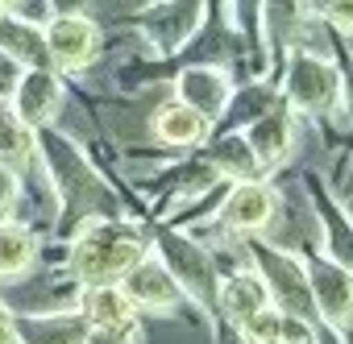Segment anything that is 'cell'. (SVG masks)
<instances>
[{"instance_id":"6da1fadb","label":"cell","mask_w":353,"mask_h":344,"mask_svg":"<svg viewBox=\"0 0 353 344\" xmlns=\"http://www.w3.org/2000/svg\"><path fill=\"white\" fill-rule=\"evenodd\" d=\"M34 158H42V170H46V187L54 195V208L59 212V228L63 237L88 220V216H121V200H117V187H108L96 166L83 158L79 141L67 137L63 129L46 125V129H34Z\"/></svg>"},{"instance_id":"7a4b0ae2","label":"cell","mask_w":353,"mask_h":344,"mask_svg":"<svg viewBox=\"0 0 353 344\" xmlns=\"http://www.w3.org/2000/svg\"><path fill=\"white\" fill-rule=\"evenodd\" d=\"M150 249V233L129 216H88L67 233V278L75 286L121 282V274Z\"/></svg>"},{"instance_id":"3957f363","label":"cell","mask_w":353,"mask_h":344,"mask_svg":"<svg viewBox=\"0 0 353 344\" xmlns=\"http://www.w3.org/2000/svg\"><path fill=\"white\" fill-rule=\"evenodd\" d=\"M150 253L174 274L183 299L192 307H200L216 323V282H221V270L212 261V249L196 233H188L179 224H158L154 228V241H150Z\"/></svg>"},{"instance_id":"277c9868","label":"cell","mask_w":353,"mask_h":344,"mask_svg":"<svg viewBox=\"0 0 353 344\" xmlns=\"http://www.w3.org/2000/svg\"><path fill=\"white\" fill-rule=\"evenodd\" d=\"M279 100L295 116H328L336 108V63L307 50L303 42L287 46V67L279 79Z\"/></svg>"},{"instance_id":"5b68a950","label":"cell","mask_w":353,"mask_h":344,"mask_svg":"<svg viewBox=\"0 0 353 344\" xmlns=\"http://www.w3.org/2000/svg\"><path fill=\"white\" fill-rule=\"evenodd\" d=\"M303 257L307 270V290H312V307L324 332H332L336 340L353 336V270L341 266L336 257H328L320 245L316 249H295Z\"/></svg>"},{"instance_id":"8992f818","label":"cell","mask_w":353,"mask_h":344,"mask_svg":"<svg viewBox=\"0 0 353 344\" xmlns=\"http://www.w3.org/2000/svg\"><path fill=\"white\" fill-rule=\"evenodd\" d=\"M279 204L283 195L266 183V179H241V183H229V195L221 200L216 216L204 224V220H192V224H179V228H216V233H266L279 216Z\"/></svg>"},{"instance_id":"52a82bcc","label":"cell","mask_w":353,"mask_h":344,"mask_svg":"<svg viewBox=\"0 0 353 344\" xmlns=\"http://www.w3.org/2000/svg\"><path fill=\"white\" fill-rule=\"evenodd\" d=\"M204 17H208V0H158L137 17V30L154 58H174L192 46Z\"/></svg>"},{"instance_id":"ba28073f","label":"cell","mask_w":353,"mask_h":344,"mask_svg":"<svg viewBox=\"0 0 353 344\" xmlns=\"http://www.w3.org/2000/svg\"><path fill=\"white\" fill-rule=\"evenodd\" d=\"M42 42H46V63L54 71H63V75L92 67L100 58V50H104L100 25L88 13H54L42 25Z\"/></svg>"},{"instance_id":"9c48e42d","label":"cell","mask_w":353,"mask_h":344,"mask_svg":"<svg viewBox=\"0 0 353 344\" xmlns=\"http://www.w3.org/2000/svg\"><path fill=\"white\" fill-rule=\"evenodd\" d=\"M117 286L125 290V299L133 303L137 315H170V311H179V307L188 303L183 290H179V282H174V274H170L150 249L121 274Z\"/></svg>"},{"instance_id":"30bf717a","label":"cell","mask_w":353,"mask_h":344,"mask_svg":"<svg viewBox=\"0 0 353 344\" xmlns=\"http://www.w3.org/2000/svg\"><path fill=\"white\" fill-rule=\"evenodd\" d=\"M63 100H67V83H63V71L54 67H21L17 83L9 87V104L30 129L54 125L63 112Z\"/></svg>"},{"instance_id":"8fae6325","label":"cell","mask_w":353,"mask_h":344,"mask_svg":"<svg viewBox=\"0 0 353 344\" xmlns=\"http://www.w3.org/2000/svg\"><path fill=\"white\" fill-rule=\"evenodd\" d=\"M233 87H237L233 75L225 67H216V63H196V67H183L179 75H174V100L196 108L212 125V133H216L229 100H233Z\"/></svg>"},{"instance_id":"7c38bea8","label":"cell","mask_w":353,"mask_h":344,"mask_svg":"<svg viewBox=\"0 0 353 344\" xmlns=\"http://www.w3.org/2000/svg\"><path fill=\"white\" fill-rule=\"evenodd\" d=\"M241 133H245V141H250V149L262 162L266 175H270V170H279V166H287L291 153H295V112L283 100H274L250 125H241Z\"/></svg>"},{"instance_id":"4fadbf2b","label":"cell","mask_w":353,"mask_h":344,"mask_svg":"<svg viewBox=\"0 0 353 344\" xmlns=\"http://www.w3.org/2000/svg\"><path fill=\"white\" fill-rule=\"evenodd\" d=\"M266 303H270V290H266L262 274L254 270V261L241 266V270L221 274V282H216V315H221L229 327H237L245 315H254V311L266 307Z\"/></svg>"},{"instance_id":"5bb4252c","label":"cell","mask_w":353,"mask_h":344,"mask_svg":"<svg viewBox=\"0 0 353 344\" xmlns=\"http://www.w3.org/2000/svg\"><path fill=\"white\" fill-rule=\"evenodd\" d=\"M21 344H83L88 319L79 307H50V311H21L17 315Z\"/></svg>"},{"instance_id":"9a60e30c","label":"cell","mask_w":353,"mask_h":344,"mask_svg":"<svg viewBox=\"0 0 353 344\" xmlns=\"http://www.w3.org/2000/svg\"><path fill=\"white\" fill-rule=\"evenodd\" d=\"M150 129H154L158 145H166V149H200V145L212 137V125H208L196 108H188V104H179V100L162 104V108L154 112Z\"/></svg>"},{"instance_id":"2e32d148","label":"cell","mask_w":353,"mask_h":344,"mask_svg":"<svg viewBox=\"0 0 353 344\" xmlns=\"http://www.w3.org/2000/svg\"><path fill=\"white\" fill-rule=\"evenodd\" d=\"M204 158L216 166V175H225L229 183L266 179V170H262V162L254 158V149H250V141H245L241 129H229V133H221V137H208V141H204Z\"/></svg>"},{"instance_id":"e0dca14e","label":"cell","mask_w":353,"mask_h":344,"mask_svg":"<svg viewBox=\"0 0 353 344\" xmlns=\"http://www.w3.org/2000/svg\"><path fill=\"white\" fill-rule=\"evenodd\" d=\"M38 261V237L30 224L21 220H5L0 224V282H17L34 270Z\"/></svg>"},{"instance_id":"ac0fdd59","label":"cell","mask_w":353,"mask_h":344,"mask_svg":"<svg viewBox=\"0 0 353 344\" xmlns=\"http://www.w3.org/2000/svg\"><path fill=\"white\" fill-rule=\"evenodd\" d=\"M79 315L88 319V327H104V323H121L133 311V303L125 299V290L117 282H100V286H79V299H75Z\"/></svg>"},{"instance_id":"d6986e66","label":"cell","mask_w":353,"mask_h":344,"mask_svg":"<svg viewBox=\"0 0 353 344\" xmlns=\"http://www.w3.org/2000/svg\"><path fill=\"white\" fill-rule=\"evenodd\" d=\"M30 162H34V129L13 112L9 96H0V166L26 175Z\"/></svg>"},{"instance_id":"ffe728a7","label":"cell","mask_w":353,"mask_h":344,"mask_svg":"<svg viewBox=\"0 0 353 344\" xmlns=\"http://www.w3.org/2000/svg\"><path fill=\"white\" fill-rule=\"evenodd\" d=\"M0 50H5L17 67H50L46 63V42L38 25H26L13 13H0Z\"/></svg>"},{"instance_id":"44dd1931","label":"cell","mask_w":353,"mask_h":344,"mask_svg":"<svg viewBox=\"0 0 353 344\" xmlns=\"http://www.w3.org/2000/svg\"><path fill=\"white\" fill-rule=\"evenodd\" d=\"M233 332H237V340H241V344H279L283 311H279L274 303H266V307H258L254 315H245Z\"/></svg>"},{"instance_id":"7402d4cb","label":"cell","mask_w":353,"mask_h":344,"mask_svg":"<svg viewBox=\"0 0 353 344\" xmlns=\"http://www.w3.org/2000/svg\"><path fill=\"white\" fill-rule=\"evenodd\" d=\"M262 5H266V0H225L229 30L241 34L245 42H254V46L266 42V30H262Z\"/></svg>"},{"instance_id":"603a6c76","label":"cell","mask_w":353,"mask_h":344,"mask_svg":"<svg viewBox=\"0 0 353 344\" xmlns=\"http://www.w3.org/2000/svg\"><path fill=\"white\" fill-rule=\"evenodd\" d=\"M307 9H312L316 21H324V25L353 38V0H307Z\"/></svg>"},{"instance_id":"cb8c5ba5","label":"cell","mask_w":353,"mask_h":344,"mask_svg":"<svg viewBox=\"0 0 353 344\" xmlns=\"http://www.w3.org/2000/svg\"><path fill=\"white\" fill-rule=\"evenodd\" d=\"M83 344H141V323H137V315H129L121 323L88 327V340Z\"/></svg>"},{"instance_id":"d4e9b609","label":"cell","mask_w":353,"mask_h":344,"mask_svg":"<svg viewBox=\"0 0 353 344\" xmlns=\"http://www.w3.org/2000/svg\"><path fill=\"white\" fill-rule=\"evenodd\" d=\"M17 208H21V175L0 166V224L17 220Z\"/></svg>"},{"instance_id":"484cf974","label":"cell","mask_w":353,"mask_h":344,"mask_svg":"<svg viewBox=\"0 0 353 344\" xmlns=\"http://www.w3.org/2000/svg\"><path fill=\"white\" fill-rule=\"evenodd\" d=\"M336 108L353 120V54L336 63Z\"/></svg>"},{"instance_id":"4316f807","label":"cell","mask_w":353,"mask_h":344,"mask_svg":"<svg viewBox=\"0 0 353 344\" xmlns=\"http://www.w3.org/2000/svg\"><path fill=\"white\" fill-rule=\"evenodd\" d=\"M0 344H21V336H17V315H13V307L0 299Z\"/></svg>"},{"instance_id":"83f0119b","label":"cell","mask_w":353,"mask_h":344,"mask_svg":"<svg viewBox=\"0 0 353 344\" xmlns=\"http://www.w3.org/2000/svg\"><path fill=\"white\" fill-rule=\"evenodd\" d=\"M13 5H17V0H0V9H5V13H9V9H13Z\"/></svg>"},{"instance_id":"f1b7e54d","label":"cell","mask_w":353,"mask_h":344,"mask_svg":"<svg viewBox=\"0 0 353 344\" xmlns=\"http://www.w3.org/2000/svg\"><path fill=\"white\" fill-rule=\"evenodd\" d=\"M0 13H5V9H0Z\"/></svg>"}]
</instances>
